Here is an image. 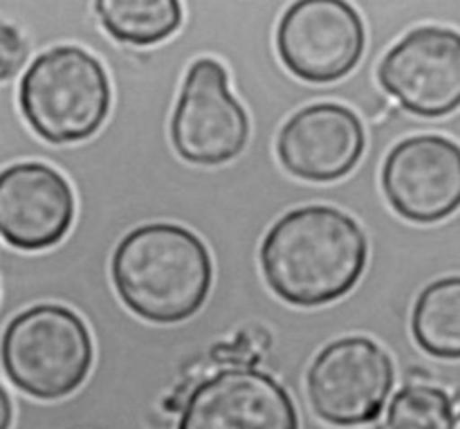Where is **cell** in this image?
<instances>
[{
	"instance_id": "cell-1",
	"label": "cell",
	"mask_w": 460,
	"mask_h": 429,
	"mask_svg": "<svg viewBox=\"0 0 460 429\" xmlns=\"http://www.w3.org/2000/svg\"><path fill=\"white\" fill-rule=\"evenodd\" d=\"M259 259L274 295L299 308H317L358 286L368 264V241L346 211L308 205L270 228Z\"/></svg>"
},
{
	"instance_id": "cell-2",
	"label": "cell",
	"mask_w": 460,
	"mask_h": 429,
	"mask_svg": "<svg viewBox=\"0 0 460 429\" xmlns=\"http://www.w3.org/2000/svg\"><path fill=\"white\" fill-rule=\"evenodd\" d=\"M111 274L130 313L153 324H180L209 297L214 261L191 229L148 223L121 238L112 252Z\"/></svg>"
},
{
	"instance_id": "cell-3",
	"label": "cell",
	"mask_w": 460,
	"mask_h": 429,
	"mask_svg": "<svg viewBox=\"0 0 460 429\" xmlns=\"http://www.w3.org/2000/svg\"><path fill=\"white\" fill-rule=\"evenodd\" d=\"M18 103L30 129L45 142H84L108 120L111 79L88 49L57 45L30 63L18 85Z\"/></svg>"
},
{
	"instance_id": "cell-4",
	"label": "cell",
	"mask_w": 460,
	"mask_h": 429,
	"mask_svg": "<svg viewBox=\"0 0 460 429\" xmlns=\"http://www.w3.org/2000/svg\"><path fill=\"white\" fill-rule=\"evenodd\" d=\"M93 360V335L67 306L36 304L4 328V376L31 398L61 400L75 394L90 376Z\"/></svg>"
},
{
	"instance_id": "cell-5",
	"label": "cell",
	"mask_w": 460,
	"mask_h": 429,
	"mask_svg": "<svg viewBox=\"0 0 460 429\" xmlns=\"http://www.w3.org/2000/svg\"><path fill=\"white\" fill-rule=\"evenodd\" d=\"M395 367L377 342L341 337L317 353L305 376L313 412L337 427L376 423L394 391Z\"/></svg>"
},
{
	"instance_id": "cell-6",
	"label": "cell",
	"mask_w": 460,
	"mask_h": 429,
	"mask_svg": "<svg viewBox=\"0 0 460 429\" xmlns=\"http://www.w3.org/2000/svg\"><path fill=\"white\" fill-rule=\"evenodd\" d=\"M250 142V117L229 90L227 67L202 57L189 66L171 115V144L189 165L218 166Z\"/></svg>"
},
{
	"instance_id": "cell-7",
	"label": "cell",
	"mask_w": 460,
	"mask_h": 429,
	"mask_svg": "<svg viewBox=\"0 0 460 429\" xmlns=\"http://www.w3.org/2000/svg\"><path fill=\"white\" fill-rule=\"evenodd\" d=\"M367 30L358 9L341 0H299L277 27V52L288 72L308 84H332L358 67Z\"/></svg>"
},
{
	"instance_id": "cell-8",
	"label": "cell",
	"mask_w": 460,
	"mask_h": 429,
	"mask_svg": "<svg viewBox=\"0 0 460 429\" xmlns=\"http://www.w3.org/2000/svg\"><path fill=\"white\" fill-rule=\"evenodd\" d=\"M377 81L407 112L436 120L460 108V31L425 25L404 34L377 67Z\"/></svg>"
},
{
	"instance_id": "cell-9",
	"label": "cell",
	"mask_w": 460,
	"mask_h": 429,
	"mask_svg": "<svg viewBox=\"0 0 460 429\" xmlns=\"http://www.w3.org/2000/svg\"><path fill=\"white\" fill-rule=\"evenodd\" d=\"M391 210L420 225L460 210V147L443 135H413L395 144L382 165Z\"/></svg>"
},
{
	"instance_id": "cell-10",
	"label": "cell",
	"mask_w": 460,
	"mask_h": 429,
	"mask_svg": "<svg viewBox=\"0 0 460 429\" xmlns=\"http://www.w3.org/2000/svg\"><path fill=\"white\" fill-rule=\"evenodd\" d=\"M178 429H299V414L277 378L254 367H229L193 387Z\"/></svg>"
},
{
	"instance_id": "cell-11",
	"label": "cell",
	"mask_w": 460,
	"mask_h": 429,
	"mask_svg": "<svg viewBox=\"0 0 460 429\" xmlns=\"http://www.w3.org/2000/svg\"><path fill=\"white\" fill-rule=\"evenodd\" d=\"M76 201L66 175L43 162H18L0 175V234L22 252H40L66 238Z\"/></svg>"
},
{
	"instance_id": "cell-12",
	"label": "cell",
	"mask_w": 460,
	"mask_h": 429,
	"mask_svg": "<svg viewBox=\"0 0 460 429\" xmlns=\"http://www.w3.org/2000/svg\"><path fill=\"white\" fill-rule=\"evenodd\" d=\"M367 133L358 112L323 102L296 111L281 126L277 156L283 169L308 183H335L358 166Z\"/></svg>"
},
{
	"instance_id": "cell-13",
	"label": "cell",
	"mask_w": 460,
	"mask_h": 429,
	"mask_svg": "<svg viewBox=\"0 0 460 429\" xmlns=\"http://www.w3.org/2000/svg\"><path fill=\"white\" fill-rule=\"evenodd\" d=\"M411 333L431 358L460 360V277H445L422 288L413 304Z\"/></svg>"
},
{
	"instance_id": "cell-14",
	"label": "cell",
	"mask_w": 460,
	"mask_h": 429,
	"mask_svg": "<svg viewBox=\"0 0 460 429\" xmlns=\"http://www.w3.org/2000/svg\"><path fill=\"white\" fill-rule=\"evenodd\" d=\"M99 22L119 43L155 45L182 25V4L175 0H99Z\"/></svg>"
},
{
	"instance_id": "cell-15",
	"label": "cell",
	"mask_w": 460,
	"mask_h": 429,
	"mask_svg": "<svg viewBox=\"0 0 460 429\" xmlns=\"http://www.w3.org/2000/svg\"><path fill=\"white\" fill-rule=\"evenodd\" d=\"M454 396L440 387L409 385L395 394L385 429H458Z\"/></svg>"
},
{
	"instance_id": "cell-16",
	"label": "cell",
	"mask_w": 460,
	"mask_h": 429,
	"mask_svg": "<svg viewBox=\"0 0 460 429\" xmlns=\"http://www.w3.org/2000/svg\"><path fill=\"white\" fill-rule=\"evenodd\" d=\"M25 57L27 45L25 40H22L21 31L13 30L7 22H3V25H0V61H3L0 76H3V81L12 79V76L16 75V70L22 66Z\"/></svg>"
},
{
	"instance_id": "cell-17",
	"label": "cell",
	"mask_w": 460,
	"mask_h": 429,
	"mask_svg": "<svg viewBox=\"0 0 460 429\" xmlns=\"http://www.w3.org/2000/svg\"><path fill=\"white\" fill-rule=\"evenodd\" d=\"M0 398H3V425H0V429H9V421H12V403H9L7 391H3Z\"/></svg>"
}]
</instances>
